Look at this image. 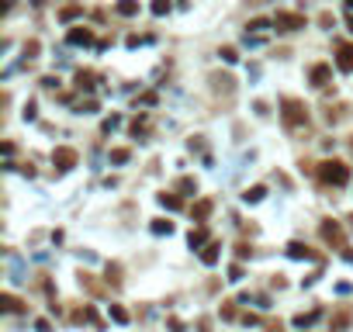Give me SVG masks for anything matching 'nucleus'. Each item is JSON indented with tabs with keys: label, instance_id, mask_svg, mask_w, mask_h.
Masks as SVG:
<instances>
[{
	"label": "nucleus",
	"instance_id": "nucleus-4",
	"mask_svg": "<svg viewBox=\"0 0 353 332\" xmlns=\"http://www.w3.org/2000/svg\"><path fill=\"white\" fill-rule=\"evenodd\" d=\"M308 80H312V87L326 90V87H329V80H333V66H329V62H315L312 69H308Z\"/></svg>",
	"mask_w": 353,
	"mask_h": 332
},
{
	"label": "nucleus",
	"instance_id": "nucleus-13",
	"mask_svg": "<svg viewBox=\"0 0 353 332\" xmlns=\"http://www.w3.org/2000/svg\"><path fill=\"white\" fill-rule=\"evenodd\" d=\"M156 201L163 204V208H166V211H180V208H184V201H180L176 194H170V191H163V194H159Z\"/></svg>",
	"mask_w": 353,
	"mask_h": 332
},
{
	"label": "nucleus",
	"instance_id": "nucleus-10",
	"mask_svg": "<svg viewBox=\"0 0 353 332\" xmlns=\"http://www.w3.org/2000/svg\"><path fill=\"white\" fill-rule=\"evenodd\" d=\"M288 256H291V260H315V253L305 242H288Z\"/></svg>",
	"mask_w": 353,
	"mask_h": 332
},
{
	"label": "nucleus",
	"instance_id": "nucleus-5",
	"mask_svg": "<svg viewBox=\"0 0 353 332\" xmlns=\"http://www.w3.org/2000/svg\"><path fill=\"white\" fill-rule=\"evenodd\" d=\"M52 163H56L59 170H73V166H77V149H69V145H59L56 153H52Z\"/></svg>",
	"mask_w": 353,
	"mask_h": 332
},
{
	"label": "nucleus",
	"instance_id": "nucleus-23",
	"mask_svg": "<svg viewBox=\"0 0 353 332\" xmlns=\"http://www.w3.org/2000/svg\"><path fill=\"white\" fill-rule=\"evenodd\" d=\"M218 56L225 59V62H239V52H235L232 45H225V49H222V52H218Z\"/></svg>",
	"mask_w": 353,
	"mask_h": 332
},
{
	"label": "nucleus",
	"instance_id": "nucleus-20",
	"mask_svg": "<svg viewBox=\"0 0 353 332\" xmlns=\"http://www.w3.org/2000/svg\"><path fill=\"white\" fill-rule=\"evenodd\" d=\"M153 14H156V18L170 14V0H153Z\"/></svg>",
	"mask_w": 353,
	"mask_h": 332
},
{
	"label": "nucleus",
	"instance_id": "nucleus-24",
	"mask_svg": "<svg viewBox=\"0 0 353 332\" xmlns=\"http://www.w3.org/2000/svg\"><path fill=\"white\" fill-rule=\"evenodd\" d=\"M77 14H80V7H77V4H73V7H62V11H59V18H62V21H73Z\"/></svg>",
	"mask_w": 353,
	"mask_h": 332
},
{
	"label": "nucleus",
	"instance_id": "nucleus-15",
	"mask_svg": "<svg viewBox=\"0 0 353 332\" xmlns=\"http://www.w3.org/2000/svg\"><path fill=\"white\" fill-rule=\"evenodd\" d=\"M191 215H194V222H204V218L211 215V201H208V197H204V201H197V204H194V211H191Z\"/></svg>",
	"mask_w": 353,
	"mask_h": 332
},
{
	"label": "nucleus",
	"instance_id": "nucleus-22",
	"mask_svg": "<svg viewBox=\"0 0 353 332\" xmlns=\"http://www.w3.org/2000/svg\"><path fill=\"white\" fill-rule=\"evenodd\" d=\"M319 315H322V312H308V315H298L294 322H298V325L305 329V325H312V322H315V318H319Z\"/></svg>",
	"mask_w": 353,
	"mask_h": 332
},
{
	"label": "nucleus",
	"instance_id": "nucleus-18",
	"mask_svg": "<svg viewBox=\"0 0 353 332\" xmlns=\"http://www.w3.org/2000/svg\"><path fill=\"white\" fill-rule=\"evenodd\" d=\"M153 232H156V235H170V232H173V222H166V218H156V222H153Z\"/></svg>",
	"mask_w": 353,
	"mask_h": 332
},
{
	"label": "nucleus",
	"instance_id": "nucleus-33",
	"mask_svg": "<svg viewBox=\"0 0 353 332\" xmlns=\"http://www.w3.org/2000/svg\"><path fill=\"white\" fill-rule=\"evenodd\" d=\"M343 4H346V7H350V11H353V0H343Z\"/></svg>",
	"mask_w": 353,
	"mask_h": 332
},
{
	"label": "nucleus",
	"instance_id": "nucleus-3",
	"mask_svg": "<svg viewBox=\"0 0 353 332\" xmlns=\"http://www.w3.org/2000/svg\"><path fill=\"white\" fill-rule=\"evenodd\" d=\"M274 28L277 31H298V28H305V14H298V11H280L274 18Z\"/></svg>",
	"mask_w": 353,
	"mask_h": 332
},
{
	"label": "nucleus",
	"instance_id": "nucleus-8",
	"mask_svg": "<svg viewBox=\"0 0 353 332\" xmlns=\"http://www.w3.org/2000/svg\"><path fill=\"white\" fill-rule=\"evenodd\" d=\"M69 45H94V31L90 28H69Z\"/></svg>",
	"mask_w": 353,
	"mask_h": 332
},
{
	"label": "nucleus",
	"instance_id": "nucleus-34",
	"mask_svg": "<svg viewBox=\"0 0 353 332\" xmlns=\"http://www.w3.org/2000/svg\"><path fill=\"white\" fill-rule=\"evenodd\" d=\"M350 31H353V14H350Z\"/></svg>",
	"mask_w": 353,
	"mask_h": 332
},
{
	"label": "nucleus",
	"instance_id": "nucleus-30",
	"mask_svg": "<svg viewBox=\"0 0 353 332\" xmlns=\"http://www.w3.org/2000/svg\"><path fill=\"white\" fill-rule=\"evenodd\" d=\"M253 253V249H250V246H246V242H239V246H235V256H239V260H246V256Z\"/></svg>",
	"mask_w": 353,
	"mask_h": 332
},
{
	"label": "nucleus",
	"instance_id": "nucleus-26",
	"mask_svg": "<svg viewBox=\"0 0 353 332\" xmlns=\"http://www.w3.org/2000/svg\"><path fill=\"white\" fill-rule=\"evenodd\" d=\"M128 156H132L128 149H115V153H111V163H128Z\"/></svg>",
	"mask_w": 353,
	"mask_h": 332
},
{
	"label": "nucleus",
	"instance_id": "nucleus-16",
	"mask_svg": "<svg viewBox=\"0 0 353 332\" xmlns=\"http://www.w3.org/2000/svg\"><path fill=\"white\" fill-rule=\"evenodd\" d=\"M0 305H4V312H24V305H21L14 294H0Z\"/></svg>",
	"mask_w": 353,
	"mask_h": 332
},
{
	"label": "nucleus",
	"instance_id": "nucleus-32",
	"mask_svg": "<svg viewBox=\"0 0 353 332\" xmlns=\"http://www.w3.org/2000/svg\"><path fill=\"white\" fill-rule=\"evenodd\" d=\"M118 274H121L118 267H108V280H111V284H118V280H121V277H118Z\"/></svg>",
	"mask_w": 353,
	"mask_h": 332
},
{
	"label": "nucleus",
	"instance_id": "nucleus-11",
	"mask_svg": "<svg viewBox=\"0 0 353 332\" xmlns=\"http://www.w3.org/2000/svg\"><path fill=\"white\" fill-rule=\"evenodd\" d=\"M187 242H191V249H201V246H208V229H204V225H197V229H191V235H187Z\"/></svg>",
	"mask_w": 353,
	"mask_h": 332
},
{
	"label": "nucleus",
	"instance_id": "nucleus-2",
	"mask_svg": "<svg viewBox=\"0 0 353 332\" xmlns=\"http://www.w3.org/2000/svg\"><path fill=\"white\" fill-rule=\"evenodd\" d=\"M319 176L326 183H333V187H343L350 180V166L343 159H326V163H319Z\"/></svg>",
	"mask_w": 353,
	"mask_h": 332
},
{
	"label": "nucleus",
	"instance_id": "nucleus-6",
	"mask_svg": "<svg viewBox=\"0 0 353 332\" xmlns=\"http://www.w3.org/2000/svg\"><path fill=\"white\" fill-rule=\"evenodd\" d=\"M336 66H339L343 73H353V45L350 42L336 45Z\"/></svg>",
	"mask_w": 353,
	"mask_h": 332
},
{
	"label": "nucleus",
	"instance_id": "nucleus-21",
	"mask_svg": "<svg viewBox=\"0 0 353 332\" xmlns=\"http://www.w3.org/2000/svg\"><path fill=\"white\" fill-rule=\"evenodd\" d=\"M246 28H250V31H267V28H270V21H267V18H256V21H250Z\"/></svg>",
	"mask_w": 353,
	"mask_h": 332
},
{
	"label": "nucleus",
	"instance_id": "nucleus-12",
	"mask_svg": "<svg viewBox=\"0 0 353 332\" xmlns=\"http://www.w3.org/2000/svg\"><path fill=\"white\" fill-rule=\"evenodd\" d=\"M218 253H222V246H218V242H208V246L201 249V263H204V267H215Z\"/></svg>",
	"mask_w": 353,
	"mask_h": 332
},
{
	"label": "nucleus",
	"instance_id": "nucleus-14",
	"mask_svg": "<svg viewBox=\"0 0 353 332\" xmlns=\"http://www.w3.org/2000/svg\"><path fill=\"white\" fill-rule=\"evenodd\" d=\"M115 11L121 14V18H135V14H138V0H118Z\"/></svg>",
	"mask_w": 353,
	"mask_h": 332
},
{
	"label": "nucleus",
	"instance_id": "nucleus-17",
	"mask_svg": "<svg viewBox=\"0 0 353 332\" xmlns=\"http://www.w3.org/2000/svg\"><path fill=\"white\" fill-rule=\"evenodd\" d=\"M267 197V187L263 183H256V187H250L246 194H242V201H250V204H256V201H263Z\"/></svg>",
	"mask_w": 353,
	"mask_h": 332
},
{
	"label": "nucleus",
	"instance_id": "nucleus-28",
	"mask_svg": "<svg viewBox=\"0 0 353 332\" xmlns=\"http://www.w3.org/2000/svg\"><path fill=\"white\" fill-rule=\"evenodd\" d=\"M24 56H28V59L39 56V42H28V45H24Z\"/></svg>",
	"mask_w": 353,
	"mask_h": 332
},
{
	"label": "nucleus",
	"instance_id": "nucleus-31",
	"mask_svg": "<svg viewBox=\"0 0 353 332\" xmlns=\"http://www.w3.org/2000/svg\"><path fill=\"white\" fill-rule=\"evenodd\" d=\"M42 87H45V90H56L59 80H56V77H45V80H42Z\"/></svg>",
	"mask_w": 353,
	"mask_h": 332
},
{
	"label": "nucleus",
	"instance_id": "nucleus-29",
	"mask_svg": "<svg viewBox=\"0 0 353 332\" xmlns=\"http://www.w3.org/2000/svg\"><path fill=\"white\" fill-rule=\"evenodd\" d=\"M176 187H180V191H197V183H194V180H191V176H184V180H180Z\"/></svg>",
	"mask_w": 353,
	"mask_h": 332
},
{
	"label": "nucleus",
	"instance_id": "nucleus-19",
	"mask_svg": "<svg viewBox=\"0 0 353 332\" xmlns=\"http://www.w3.org/2000/svg\"><path fill=\"white\" fill-rule=\"evenodd\" d=\"M111 318H115L118 325H125V322H128V312H125L121 305H111Z\"/></svg>",
	"mask_w": 353,
	"mask_h": 332
},
{
	"label": "nucleus",
	"instance_id": "nucleus-9",
	"mask_svg": "<svg viewBox=\"0 0 353 332\" xmlns=\"http://www.w3.org/2000/svg\"><path fill=\"white\" fill-rule=\"evenodd\" d=\"M97 87V73L94 69H80L77 73V90H94Z\"/></svg>",
	"mask_w": 353,
	"mask_h": 332
},
{
	"label": "nucleus",
	"instance_id": "nucleus-27",
	"mask_svg": "<svg viewBox=\"0 0 353 332\" xmlns=\"http://www.w3.org/2000/svg\"><path fill=\"white\" fill-rule=\"evenodd\" d=\"M229 280H242V267H239V263L229 267Z\"/></svg>",
	"mask_w": 353,
	"mask_h": 332
},
{
	"label": "nucleus",
	"instance_id": "nucleus-1",
	"mask_svg": "<svg viewBox=\"0 0 353 332\" xmlns=\"http://www.w3.org/2000/svg\"><path fill=\"white\" fill-rule=\"evenodd\" d=\"M280 118H284L288 128H301V125H308V107L298 97H284L280 100Z\"/></svg>",
	"mask_w": 353,
	"mask_h": 332
},
{
	"label": "nucleus",
	"instance_id": "nucleus-25",
	"mask_svg": "<svg viewBox=\"0 0 353 332\" xmlns=\"http://www.w3.org/2000/svg\"><path fill=\"white\" fill-rule=\"evenodd\" d=\"M146 128H149V118H135V121H132V132H135V135H142Z\"/></svg>",
	"mask_w": 353,
	"mask_h": 332
},
{
	"label": "nucleus",
	"instance_id": "nucleus-7",
	"mask_svg": "<svg viewBox=\"0 0 353 332\" xmlns=\"http://www.w3.org/2000/svg\"><path fill=\"white\" fill-rule=\"evenodd\" d=\"M322 239L333 242L336 249H346V246H343V232H339V225H333V222H322Z\"/></svg>",
	"mask_w": 353,
	"mask_h": 332
}]
</instances>
